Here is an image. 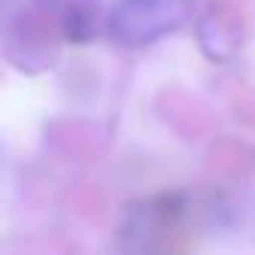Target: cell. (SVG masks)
<instances>
[{
  "label": "cell",
  "mask_w": 255,
  "mask_h": 255,
  "mask_svg": "<svg viewBox=\"0 0 255 255\" xmlns=\"http://www.w3.org/2000/svg\"><path fill=\"white\" fill-rule=\"evenodd\" d=\"M195 15V0H117L108 12V36L123 48H147Z\"/></svg>",
  "instance_id": "cell-1"
}]
</instances>
